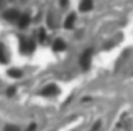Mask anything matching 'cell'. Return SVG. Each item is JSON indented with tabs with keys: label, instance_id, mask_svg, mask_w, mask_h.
<instances>
[{
	"label": "cell",
	"instance_id": "6da1fadb",
	"mask_svg": "<svg viewBox=\"0 0 133 131\" xmlns=\"http://www.w3.org/2000/svg\"><path fill=\"white\" fill-rule=\"evenodd\" d=\"M91 56H93V49H88L81 56V67L84 69V71H88L89 66H91Z\"/></svg>",
	"mask_w": 133,
	"mask_h": 131
},
{
	"label": "cell",
	"instance_id": "8fae6325",
	"mask_svg": "<svg viewBox=\"0 0 133 131\" xmlns=\"http://www.w3.org/2000/svg\"><path fill=\"white\" fill-rule=\"evenodd\" d=\"M44 39H45V30L41 29V32H39V40H41V42H44Z\"/></svg>",
	"mask_w": 133,
	"mask_h": 131
},
{
	"label": "cell",
	"instance_id": "277c9868",
	"mask_svg": "<svg viewBox=\"0 0 133 131\" xmlns=\"http://www.w3.org/2000/svg\"><path fill=\"white\" fill-rule=\"evenodd\" d=\"M52 49L56 50V52H62V50L66 49V42L62 39H57V40H54V44H52Z\"/></svg>",
	"mask_w": 133,
	"mask_h": 131
},
{
	"label": "cell",
	"instance_id": "5b68a950",
	"mask_svg": "<svg viewBox=\"0 0 133 131\" xmlns=\"http://www.w3.org/2000/svg\"><path fill=\"white\" fill-rule=\"evenodd\" d=\"M74 22H76V15L71 13V15H68V19H66L64 27H66V29H72V27H74Z\"/></svg>",
	"mask_w": 133,
	"mask_h": 131
},
{
	"label": "cell",
	"instance_id": "8992f818",
	"mask_svg": "<svg viewBox=\"0 0 133 131\" xmlns=\"http://www.w3.org/2000/svg\"><path fill=\"white\" fill-rule=\"evenodd\" d=\"M29 22H30V17L27 15V13H24V15H19V25L22 27V29L29 25Z\"/></svg>",
	"mask_w": 133,
	"mask_h": 131
},
{
	"label": "cell",
	"instance_id": "7a4b0ae2",
	"mask_svg": "<svg viewBox=\"0 0 133 131\" xmlns=\"http://www.w3.org/2000/svg\"><path fill=\"white\" fill-rule=\"evenodd\" d=\"M20 49H22V52H32L34 49H36V44H34V40H22V44H20Z\"/></svg>",
	"mask_w": 133,
	"mask_h": 131
},
{
	"label": "cell",
	"instance_id": "30bf717a",
	"mask_svg": "<svg viewBox=\"0 0 133 131\" xmlns=\"http://www.w3.org/2000/svg\"><path fill=\"white\" fill-rule=\"evenodd\" d=\"M9 76H10V77H20V76H22V72L17 71V69H12V71H9Z\"/></svg>",
	"mask_w": 133,
	"mask_h": 131
},
{
	"label": "cell",
	"instance_id": "4fadbf2b",
	"mask_svg": "<svg viewBox=\"0 0 133 131\" xmlns=\"http://www.w3.org/2000/svg\"><path fill=\"white\" fill-rule=\"evenodd\" d=\"M14 92H15V88H9V89H7V94H9V96H12Z\"/></svg>",
	"mask_w": 133,
	"mask_h": 131
},
{
	"label": "cell",
	"instance_id": "52a82bcc",
	"mask_svg": "<svg viewBox=\"0 0 133 131\" xmlns=\"http://www.w3.org/2000/svg\"><path fill=\"white\" fill-rule=\"evenodd\" d=\"M5 19H9V20H19V12H17V10H7V12H5Z\"/></svg>",
	"mask_w": 133,
	"mask_h": 131
},
{
	"label": "cell",
	"instance_id": "ba28073f",
	"mask_svg": "<svg viewBox=\"0 0 133 131\" xmlns=\"http://www.w3.org/2000/svg\"><path fill=\"white\" fill-rule=\"evenodd\" d=\"M91 9H93V2H89V0L81 2V5H79V10H81V12H89Z\"/></svg>",
	"mask_w": 133,
	"mask_h": 131
},
{
	"label": "cell",
	"instance_id": "9c48e42d",
	"mask_svg": "<svg viewBox=\"0 0 133 131\" xmlns=\"http://www.w3.org/2000/svg\"><path fill=\"white\" fill-rule=\"evenodd\" d=\"M7 61H9V57H7V54H5V47L0 44V62L7 64Z\"/></svg>",
	"mask_w": 133,
	"mask_h": 131
},
{
	"label": "cell",
	"instance_id": "3957f363",
	"mask_svg": "<svg viewBox=\"0 0 133 131\" xmlns=\"http://www.w3.org/2000/svg\"><path fill=\"white\" fill-rule=\"evenodd\" d=\"M57 92V88H56L54 84H49V86H45V88L41 91V94L42 96H52V94H56Z\"/></svg>",
	"mask_w": 133,
	"mask_h": 131
},
{
	"label": "cell",
	"instance_id": "7c38bea8",
	"mask_svg": "<svg viewBox=\"0 0 133 131\" xmlns=\"http://www.w3.org/2000/svg\"><path fill=\"white\" fill-rule=\"evenodd\" d=\"M5 131H19V126H5Z\"/></svg>",
	"mask_w": 133,
	"mask_h": 131
}]
</instances>
